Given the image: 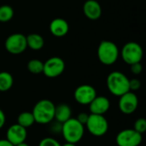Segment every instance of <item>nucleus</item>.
I'll list each match as a JSON object with an SVG mask.
<instances>
[{"instance_id": "obj_18", "label": "nucleus", "mask_w": 146, "mask_h": 146, "mask_svg": "<svg viewBox=\"0 0 146 146\" xmlns=\"http://www.w3.org/2000/svg\"><path fill=\"white\" fill-rule=\"evenodd\" d=\"M34 123H35V120L32 112H28V111L21 112L17 117V124H19L20 126L25 128H28L32 127Z\"/></svg>"}, {"instance_id": "obj_23", "label": "nucleus", "mask_w": 146, "mask_h": 146, "mask_svg": "<svg viewBox=\"0 0 146 146\" xmlns=\"http://www.w3.org/2000/svg\"><path fill=\"white\" fill-rule=\"evenodd\" d=\"M38 146H62V145L54 138L46 137L40 140Z\"/></svg>"}, {"instance_id": "obj_3", "label": "nucleus", "mask_w": 146, "mask_h": 146, "mask_svg": "<svg viewBox=\"0 0 146 146\" xmlns=\"http://www.w3.org/2000/svg\"><path fill=\"white\" fill-rule=\"evenodd\" d=\"M107 87L109 92L115 96L121 97L129 92V79L121 72H111L107 77Z\"/></svg>"}, {"instance_id": "obj_24", "label": "nucleus", "mask_w": 146, "mask_h": 146, "mask_svg": "<svg viewBox=\"0 0 146 146\" xmlns=\"http://www.w3.org/2000/svg\"><path fill=\"white\" fill-rule=\"evenodd\" d=\"M141 87V82L138 79H132L129 80V89L131 92L138 91Z\"/></svg>"}, {"instance_id": "obj_7", "label": "nucleus", "mask_w": 146, "mask_h": 146, "mask_svg": "<svg viewBox=\"0 0 146 146\" xmlns=\"http://www.w3.org/2000/svg\"><path fill=\"white\" fill-rule=\"evenodd\" d=\"M143 141V136L133 128L124 129L119 132L115 137L117 146H139Z\"/></svg>"}, {"instance_id": "obj_1", "label": "nucleus", "mask_w": 146, "mask_h": 146, "mask_svg": "<svg viewBox=\"0 0 146 146\" xmlns=\"http://www.w3.org/2000/svg\"><path fill=\"white\" fill-rule=\"evenodd\" d=\"M56 105L49 99H41L37 102L32 114L35 122L40 125H47L53 121L55 117Z\"/></svg>"}, {"instance_id": "obj_30", "label": "nucleus", "mask_w": 146, "mask_h": 146, "mask_svg": "<svg viewBox=\"0 0 146 146\" xmlns=\"http://www.w3.org/2000/svg\"><path fill=\"white\" fill-rule=\"evenodd\" d=\"M62 146H77L76 144H73V143H68V142H66L64 145H62Z\"/></svg>"}, {"instance_id": "obj_10", "label": "nucleus", "mask_w": 146, "mask_h": 146, "mask_svg": "<svg viewBox=\"0 0 146 146\" xmlns=\"http://www.w3.org/2000/svg\"><path fill=\"white\" fill-rule=\"evenodd\" d=\"M65 70V62L61 57L53 56L44 62L43 74L48 78H56Z\"/></svg>"}, {"instance_id": "obj_16", "label": "nucleus", "mask_w": 146, "mask_h": 146, "mask_svg": "<svg viewBox=\"0 0 146 146\" xmlns=\"http://www.w3.org/2000/svg\"><path fill=\"white\" fill-rule=\"evenodd\" d=\"M72 117V110L69 105L66 104H60L56 106L54 120L60 123H64Z\"/></svg>"}, {"instance_id": "obj_21", "label": "nucleus", "mask_w": 146, "mask_h": 146, "mask_svg": "<svg viewBox=\"0 0 146 146\" xmlns=\"http://www.w3.org/2000/svg\"><path fill=\"white\" fill-rule=\"evenodd\" d=\"M27 70L34 74H38L43 73L44 62L38 59H32L27 62Z\"/></svg>"}, {"instance_id": "obj_29", "label": "nucleus", "mask_w": 146, "mask_h": 146, "mask_svg": "<svg viewBox=\"0 0 146 146\" xmlns=\"http://www.w3.org/2000/svg\"><path fill=\"white\" fill-rule=\"evenodd\" d=\"M0 146H15L13 144H11L9 140L6 139H0Z\"/></svg>"}, {"instance_id": "obj_13", "label": "nucleus", "mask_w": 146, "mask_h": 146, "mask_svg": "<svg viewBox=\"0 0 146 146\" xmlns=\"http://www.w3.org/2000/svg\"><path fill=\"white\" fill-rule=\"evenodd\" d=\"M88 106L91 114L104 115V114H106L110 108V102L108 98L97 95V97L91 102Z\"/></svg>"}, {"instance_id": "obj_19", "label": "nucleus", "mask_w": 146, "mask_h": 146, "mask_svg": "<svg viewBox=\"0 0 146 146\" xmlns=\"http://www.w3.org/2000/svg\"><path fill=\"white\" fill-rule=\"evenodd\" d=\"M14 83V79L9 72H0V92L9 91Z\"/></svg>"}, {"instance_id": "obj_4", "label": "nucleus", "mask_w": 146, "mask_h": 146, "mask_svg": "<svg viewBox=\"0 0 146 146\" xmlns=\"http://www.w3.org/2000/svg\"><path fill=\"white\" fill-rule=\"evenodd\" d=\"M119 55V49L112 41L103 40L98 47V57L104 65L110 66L114 64L117 61Z\"/></svg>"}, {"instance_id": "obj_2", "label": "nucleus", "mask_w": 146, "mask_h": 146, "mask_svg": "<svg viewBox=\"0 0 146 146\" xmlns=\"http://www.w3.org/2000/svg\"><path fill=\"white\" fill-rule=\"evenodd\" d=\"M66 142L77 144L84 137L85 126L79 122L76 118H70L62 125V132Z\"/></svg>"}, {"instance_id": "obj_27", "label": "nucleus", "mask_w": 146, "mask_h": 146, "mask_svg": "<svg viewBox=\"0 0 146 146\" xmlns=\"http://www.w3.org/2000/svg\"><path fill=\"white\" fill-rule=\"evenodd\" d=\"M62 123H60V122L56 121V122L52 124L51 131L54 132L55 133H61V132H62Z\"/></svg>"}, {"instance_id": "obj_9", "label": "nucleus", "mask_w": 146, "mask_h": 146, "mask_svg": "<svg viewBox=\"0 0 146 146\" xmlns=\"http://www.w3.org/2000/svg\"><path fill=\"white\" fill-rule=\"evenodd\" d=\"M119 98L118 107L122 114L129 115L137 110L139 106V98L133 92L129 91Z\"/></svg>"}, {"instance_id": "obj_28", "label": "nucleus", "mask_w": 146, "mask_h": 146, "mask_svg": "<svg viewBox=\"0 0 146 146\" xmlns=\"http://www.w3.org/2000/svg\"><path fill=\"white\" fill-rule=\"evenodd\" d=\"M6 122V116L4 112L0 109V129H2L3 127V126L5 125Z\"/></svg>"}, {"instance_id": "obj_31", "label": "nucleus", "mask_w": 146, "mask_h": 146, "mask_svg": "<svg viewBox=\"0 0 146 146\" xmlns=\"http://www.w3.org/2000/svg\"><path fill=\"white\" fill-rule=\"evenodd\" d=\"M15 146H29V145H28V144H27L26 142H22V143H21V144L16 145Z\"/></svg>"}, {"instance_id": "obj_12", "label": "nucleus", "mask_w": 146, "mask_h": 146, "mask_svg": "<svg viewBox=\"0 0 146 146\" xmlns=\"http://www.w3.org/2000/svg\"><path fill=\"white\" fill-rule=\"evenodd\" d=\"M27 137V128L20 126L19 124L11 125L6 132V139L15 146L18 144L25 142Z\"/></svg>"}, {"instance_id": "obj_22", "label": "nucleus", "mask_w": 146, "mask_h": 146, "mask_svg": "<svg viewBox=\"0 0 146 146\" xmlns=\"http://www.w3.org/2000/svg\"><path fill=\"white\" fill-rule=\"evenodd\" d=\"M133 129L139 133L140 134L145 133L146 131V120L144 117L139 118L136 120V121L134 122V126H133Z\"/></svg>"}, {"instance_id": "obj_8", "label": "nucleus", "mask_w": 146, "mask_h": 146, "mask_svg": "<svg viewBox=\"0 0 146 146\" xmlns=\"http://www.w3.org/2000/svg\"><path fill=\"white\" fill-rule=\"evenodd\" d=\"M6 50L12 55H19L27 48L26 36L22 33H13L9 35L4 43Z\"/></svg>"}, {"instance_id": "obj_11", "label": "nucleus", "mask_w": 146, "mask_h": 146, "mask_svg": "<svg viewBox=\"0 0 146 146\" xmlns=\"http://www.w3.org/2000/svg\"><path fill=\"white\" fill-rule=\"evenodd\" d=\"M96 97L97 91L91 85L79 86L74 92V100L81 105H89Z\"/></svg>"}, {"instance_id": "obj_25", "label": "nucleus", "mask_w": 146, "mask_h": 146, "mask_svg": "<svg viewBox=\"0 0 146 146\" xmlns=\"http://www.w3.org/2000/svg\"><path fill=\"white\" fill-rule=\"evenodd\" d=\"M130 70L133 74L138 75V74H141V72L143 70V67L140 62H136V63L130 65Z\"/></svg>"}, {"instance_id": "obj_20", "label": "nucleus", "mask_w": 146, "mask_h": 146, "mask_svg": "<svg viewBox=\"0 0 146 146\" xmlns=\"http://www.w3.org/2000/svg\"><path fill=\"white\" fill-rule=\"evenodd\" d=\"M14 16V9L11 6L3 4L0 6V22L9 21Z\"/></svg>"}, {"instance_id": "obj_5", "label": "nucleus", "mask_w": 146, "mask_h": 146, "mask_svg": "<svg viewBox=\"0 0 146 146\" xmlns=\"http://www.w3.org/2000/svg\"><path fill=\"white\" fill-rule=\"evenodd\" d=\"M85 125L87 131L95 137H102L109 130V122L104 115H102L90 114Z\"/></svg>"}, {"instance_id": "obj_6", "label": "nucleus", "mask_w": 146, "mask_h": 146, "mask_svg": "<svg viewBox=\"0 0 146 146\" xmlns=\"http://www.w3.org/2000/svg\"><path fill=\"white\" fill-rule=\"evenodd\" d=\"M144 51L139 44L137 42H128L123 45L121 50V56L124 62L132 65L136 62H140L143 58Z\"/></svg>"}, {"instance_id": "obj_14", "label": "nucleus", "mask_w": 146, "mask_h": 146, "mask_svg": "<svg viewBox=\"0 0 146 146\" xmlns=\"http://www.w3.org/2000/svg\"><path fill=\"white\" fill-rule=\"evenodd\" d=\"M83 13L89 20L96 21L102 15L101 5L96 0H86L83 5Z\"/></svg>"}, {"instance_id": "obj_17", "label": "nucleus", "mask_w": 146, "mask_h": 146, "mask_svg": "<svg viewBox=\"0 0 146 146\" xmlns=\"http://www.w3.org/2000/svg\"><path fill=\"white\" fill-rule=\"evenodd\" d=\"M27 45L33 50H39L44 45V38L38 33H31L26 36Z\"/></svg>"}, {"instance_id": "obj_26", "label": "nucleus", "mask_w": 146, "mask_h": 146, "mask_svg": "<svg viewBox=\"0 0 146 146\" xmlns=\"http://www.w3.org/2000/svg\"><path fill=\"white\" fill-rule=\"evenodd\" d=\"M88 117H89V115H88L87 113H86V112H80V113L77 115L76 119H77V121H78L79 122H80L81 124H83V125L85 126V124L86 123V121H87V120H88Z\"/></svg>"}, {"instance_id": "obj_15", "label": "nucleus", "mask_w": 146, "mask_h": 146, "mask_svg": "<svg viewBox=\"0 0 146 146\" xmlns=\"http://www.w3.org/2000/svg\"><path fill=\"white\" fill-rule=\"evenodd\" d=\"M69 30L68 21L62 18H56L50 23V31L53 36L57 38L64 37Z\"/></svg>"}]
</instances>
